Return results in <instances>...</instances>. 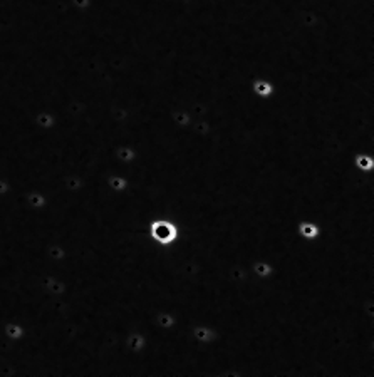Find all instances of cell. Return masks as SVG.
I'll use <instances>...</instances> for the list:
<instances>
[{"mask_svg": "<svg viewBox=\"0 0 374 377\" xmlns=\"http://www.w3.org/2000/svg\"><path fill=\"white\" fill-rule=\"evenodd\" d=\"M148 236L154 245L159 248H171L179 240V226L178 223L168 216H154L148 221L146 226Z\"/></svg>", "mask_w": 374, "mask_h": 377, "instance_id": "cell-1", "label": "cell"}, {"mask_svg": "<svg viewBox=\"0 0 374 377\" xmlns=\"http://www.w3.org/2000/svg\"><path fill=\"white\" fill-rule=\"evenodd\" d=\"M296 233L299 235V238H302L306 241H316L321 238L322 230L317 221L304 218V220H299L296 223Z\"/></svg>", "mask_w": 374, "mask_h": 377, "instance_id": "cell-2", "label": "cell"}, {"mask_svg": "<svg viewBox=\"0 0 374 377\" xmlns=\"http://www.w3.org/2000/svg\"><path fill=\"white\" fill-rule=\"evenodd\" d=\"M190 335H192V339L197 342V344H200L203 347L212 345L213 342L217 340V330L213 329V327L207 325V324L193 325L192 330H190Z\"/></svg>", "mask_w": 374, "mask_h": 377, "instance_id": "cell-3", "label": "cell"}, {"mask_svg": "<svg viewBox=\"0 0 374 377\" xmlns=\"http://www.w3.org/2000/svg\"><path fill=\"white\" fill-rule=\"evenodd\" d=\"M148 345V337L143 334V332L139 330H133L129 332L126 335V339H124V347H126L128 352H131V354H143L144 349H146Z\"/></svg>", "mask_w": 374, "mask_h": 377, "instance_id": "cell-4", "label": "cell"}, {"mask_svg": "<svg viewBox=\"0 0 374 377\" xmlns=\"http://www.w3.org/2000/svg\"><path fill=\"white\" fill-rule=\"evenodd\" d=\"M250 89L253 92V96L258 99H270L273 94L277 92V86L268 79L263 77H255L250 84Z\"/></svg>", "mask_w": 374, "mask_h": 377, "instance_id": "cell-5", "label": "cell"}, {"mask_svg": "<svg viewBox=\"0 0 374 377\" xmlns=\"http://www.w3.org/2000/svg\"><path fill=\"white\" fill-rule=\"evenodd\" d=\"M352 166L361 173H374V156L372 153L361 151L352 156Z\"/></svg>", "mask_w": 374, "mask_h": 377, "instance_id": "cell-6", "label": "cell"}, {"mask_svg": "<svg viewBox=\"0 0 374 377\" xmlns=\"http://www.w3.org/2000/svg\"><path fill=\"white\" fill-rule=\"evenodd\" d=\"M252 274L258 280H267L273 275V267L267 260H255L252 264Z\"/></svg>", "mask_w": 374, "mask_h": 377, "instance_id": "cell-7", "label": "cell"}, {"mask_svg": "<svg viewBox=\"0 0 374 377\" xmlns=\"http://www.w3.org/2000/svg\"><path fill=\"white\" fill-rule=\"evenodd\" d=\"M109 186H111V190L114 193H123L128 188V180L121 175L113 176V178H109Z\"/></svg>", "mask_w": 374, "mask_h": 377, "instance_id": "cell-8", "label": "cell"}, {"mask_svg": "<svg viewBox=\"0 0 374 377\" xmlns=\"http://www.w3.org/2000/svg\"><path fill=\"white\" fill-rule=\"evenodd\" d=\"M22 335H24V329H22L21 325L9 324V330H7V337H9V339L17 340V339H22Z\"/></svg>", "mask_w": 374, "mask_h": 377, "instance_id": "cell-9", "label": "cell"}, {"mask_svg": "<svg viewBox=\"0 0 374 377\" xmlns=\"http://www.w3.org/2000/svg\"><path fill=\"white\" fill-rule=\"evenodd\" d=\"M74 4H76L77 7H87V6H91V0H74Z\"/></svg>", "mask_w": 374, "mask_h": 377, "instance_id": "cell-10", "label": "cell"}]
</instances>
